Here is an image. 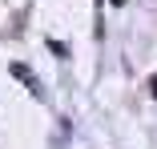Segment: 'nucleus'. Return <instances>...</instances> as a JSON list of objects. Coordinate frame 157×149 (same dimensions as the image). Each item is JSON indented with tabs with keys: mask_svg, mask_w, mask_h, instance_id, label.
<instances>
[{
	"mask_svg": "<svg viewBox=\"0 0 157 149\" xmlns=\"http://www.w3.org/2000/svg\"><path fill=\"white\" fill-rule=\"evenodd\" d=\"M149 93H153V97H157V73H153V77H149Z\"/></svg>",
	"mask_w": 157,
	"mask_h": 149,
	"instance_id": "1",
	"label": "nucleus"
}]
</instances>
